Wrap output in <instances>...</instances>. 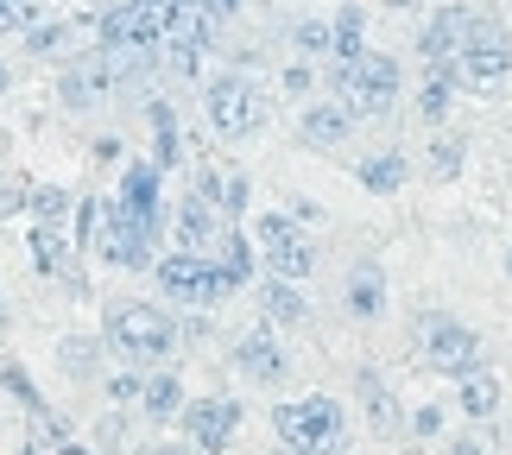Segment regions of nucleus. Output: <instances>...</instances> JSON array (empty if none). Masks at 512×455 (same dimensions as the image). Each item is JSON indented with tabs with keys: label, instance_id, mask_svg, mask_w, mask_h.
<instances>
[{
	"label": "nucleus",
	"instance_id": "obj_5",
	"mask_svg": "<svg viewBox=\"0 0 512 455\" xmlns=\"http://www.w3.org/2000/svg\"><path fill=\"white\" fill-rule=\"evenodd\" d=\"M152 285L165 291V304H184V310H222V298H234L222 260L215 253H184V247L152 260Z\"/></svg>",
	"mask_w": 512,
	"mask_h": 455
},
{
	"label": "nucleus",
	"instance_id": "obj_6",
	"mask_svg": "<svg viewBox=\"0 0 512 455\" xmlns=\"http://www.w3.org/2000/svg\"><path fill=\"white\" fill-rule=\"evenodd\" d=\"M456 76H462L468 89H500L506 76H512V32H506V19L494 7H468Z\"/></svg>",
	"mask_w": 512,
	"mask_h": 455
},
{
	"label": "nucleus",
	"instance_id": "obj_40",
	"mask_svg": "<svg viewBox=\"0 0 512 455\" xmlns=\"http://www.w3.org/2000/svg\"><path fill=\"white\" fill-rule=\"evenodd\" d=\"M57 455H102V449H95V443H70V437H64V443H57Z\"/></svg>",
	"mask_w": 512,
	"mask_h": 455
},
{
	"label": "nucleus",
	"instance_id": "obj_43",
	"mask_svg": "<svg viewBox=\"0 0 512 455\" xmlns=\"http://www.w3.org/2000/svg\"><path fill=\"white\" fill-rule=\"evenodd\" d=\"M506 272H512V247H506Z\"/></svg>",
	"mask_w": 512,
	"mask_h": 455
},
{
	"label": "nucleus",
	"instance_id": "obj_30",
	"mask_svg": "<svg viewBox=\"0 0 512 455\" xmlns=\"http://www.w3.org/2000/svg\"><path fill=\"white\" fill-rule=\"evenodd\" d=\"M317 83H323V64H310V57H291V64L279 70V95H285V102H310Z\"/></svg>",
	"mask_w": 512,
	"mask_h": 455
},
{
	"label": "nucleus",
	"instance_id": "obj_26",
	"mask_svg": "<svg viewBox=\"0 0 512 455\" xmlns=\"http://www.w3.org/2000/svg\"><path fill=\"white\" fill-rule=\"evenodd\" d=\"M32 266L45 272V279H64L70 272V241L57 222H32Z\"/></svg>",
	"mask_w": 512,
	"mask_h": 455
},
{
	"label": "nucleus",
	"instance_id": "obj_15",
	"mask_svg": "<svg viewBox=\"0 0 512 455\" xmlns=\"http://www.w3.org/2000/svg\"><path fill=\"white\" fill-rule=\"evenodd\" d=\"M222 234H228V215L215 209L209 196H196V190L177 196V209H171V247H184V253H215V247H222Z\"/></svg>",
	"mask_w": 512,
	"mask_h": 455
},
{
	"label": "nucleus",
	"instance_id": "obj_22",
	"mask_svg": "<svg viewBox=\"0 0 512 455\" xmlns=\"http://www.w3.org/2000/svg\"><path fill=\"white\" fill-rule=\"evenodd\" d=\"M19 45H26V57H38V64H57V57L76 45V19H32V26L19 32Z\"/></svg>",
	"mask_w": 512,
	"mask_h": 455
},
{
	"label": "nucleus",
	"instance_id": "obj_39",
	"mask_svg": "<svg viewBox=\"0 0 512 455\" xmlns=\"http://www.w3.org/2000/svg\"><path fill=\"white\" fill-rule=\"evenodd\" d=\"M146 455H203V449H196V443H152Z\"/></svg>",
	"mask_w": 512,
	"mask_h": 455
},
{
	"label": "nucleus",
	"instance_id": "obj_18",
	"mask_svg": "<svg viewBox=\"0 0 512 455\" xmlns=\"http://www.w3.org/2000/svg\"><path fill=\"white\" fill-rule=\"evenodd\" d=\"M342 304H348V316L354 323H373V316L386 310V272L373 266V260H361L348 272V291H342Z\"/></svg>",
	"mask_w": 512,
	"mask_h": 455
},
{
	"label": "nucleus",
	"instance_id": "obj_23",
	"mask_svg": "<svg viewBox=\"0 0 512 455\" xmlns=\"http://www.w3.org/2000/svg\"><path fill=\"white\" fill-rule=\"evenodd\" d=\"M215 260H222V272H228V285H234V291H247V285H253V272H260V247H253V234H241V228L228 222L222 247H215Z\"/></svg>",
	"mask_w": 512,
	"mask_h": 455
},
{
	"label": "nucleus",
	"instance_id": "obj_24",
	"mask_svg": "<svg viewBox=\"0 0 512 455\" xmlns=\"http://www.w3.org/2000/svg\"><path fill=\"white\" fill-rule=\"evenodd\" d=\"M102 335H64L57 342V367L70 373V380H102Z\"/></svg>",
	"mask_w": 512,
	"mask_h": 455
},
{
	"label": "nucleus",
	"instance_id": "obj_11",
	"mask_svg": "<svg viewBox=\"0 0 512 455\" xmlns=\"http://www.w3.org/2000/svg\"><path fill=\"white\" fill-rule=\"evenodd\" d=\"M114 203H121L140 228H152V234L171 228V215H165V171L152 165V158H133V165L121 171V184H114Z\"/></svg>",
	"mask_w": 512,
	"mask_h": 455
},
{
	"label": "nucleus",
	"instance_id": "obj_29",
	"mask_svg": "<svg viewBox=\"0 0 512 455\" xmlns=\"http://www.w3.org/2000/svg\"><path fill=\"white\" fill-rule=\"evenodd\" d=\"M26 209H32V222H57V228H64L70 209H76V196L64 184H26Z\"/></svg>",
	"mask_w": 512,
	"mask_h": 455
},
{
	"label": "nucleus",
	"instance_id": "obj_14",
	"mask_svg": "<svg viewBox=\"0 0 512 455\" xmlns=\"http://www.w3.org/2000/svg\"><path fill=\"white\" fill-rule=\"evenodd\" d=\"M177 424H184V443H196L203 455H222L234 443V430H241V405L234 399H184Z\"/></svg>",
	"mask_w": 512,
	"mask_h": 455
},
{
	"label": "nucleus",
	"instance_id": "obj_2",
	"mask_svg": "<svg viewBox=\"0 0 512 455\" xmlns=\"http://www.w3.org/2000/svg\"><path fill=\"white\" fill-rule=\"evenodd\" d=\"M266 114H272V95L253 70L228 64L203 83V121H209L215 140H253V133L266 127Z\"/></svg>",
	"mask_w": 512,
	"mask_h": 455
},
{
	"label": "nucleus",
	"instance_id": "obj_21",
	"mask_svg": "<svg viewBox=\"0 0 512 455\" xmlns=\"http://www.w3.org/2000/svg\"><path fill=\"white\" fill-rule=\"evenodd\" d=\"M354 177L373 190V196H392V190H405V177H411V158L399 146H380V152H367L361 165H354Z\"/></svg>",
	"mask_w": 512,
	"mask_h": 455
},
{
	"label": "nucleus",
	"instance_id": "obj_10",
	"mask_svg": "<svg viewBox=\"0 0 512 455\" xmlns=\"http://www.w3.org/2000/svg\"><path fill=\"white\" fill-rule=\"evenodd\" d=\"M108 95H114V64H108L102 45L64 57V70H57V102H64V114H95Z\"/></svg>",
	"mask_w": 512,
	"mask_h": 455
},
{
	"label": "nucleus",
	"instance_id": "obj_36",
	"mask_svg": "<svg viewBox=\"0 0 512 455\" xmlns=\"http://www.w3.org/2000/svg\"><path fill=\"white\" fill-rule=\"evenodd\" d=\"M291 215H298V222L310 228V222H323V209L317 203H310V196H291Z\"/></svg>",
	"mask_w": 512,
	"mask_h": 455
},
{
	"label": "nucleus",
	"instance_id": "obj_17",
	"mask_svg": "<svg viewBox=\"0 0 512 455\" xmlns=\"http://www.w3.org/2000/svg\"><path fill=\"white\" fill-rule=\"evenodd\" d=\"M456 89H462L456 64H424V83H418V95H411L418 121H424V127H443L449 108H456Z\"/></svg>",
	"mask_w": 512,
	"mask_h": 455
},
{
	"label": "nucleus",
	"instance_id": "obj_9",
	"mask_svg": "<svg viewBox=\"0 0 512 455\" xmlns=\"http://www.w3.org/2000/svg\"><path fill=\"white\" fill-rule=\"evenodd\" d=\"M159 241H165V234L140 228L121 203H114V196L102 203V222H95V260H108V266H121V272H152Z\"/></svg>",
	"mask_w": 512,
	"mask_h": 455
},
{
	"label": "nucleus",
	"instance_id": "obj_42",
	"mask_svg": "<svg viewBox=\"0 0 512 455\" xmlns=\"http://www.w3.org/2000/svg\"><path fill=\"white\" fill-rule=\"evenodd\" d=\"M386 7H418V0H386Z\"/></svg>",
	"mask_w": 512,
	"mask_h": 455
},
{
	"label": "nucleus",
	"instance_id": "obj_19",
	"mask_svg": "<svg viewBox=\"0 0 512 455\" xmlns=\"http://www.w3.org/2000/svg\"><path fill=\"white\" fill-rule=\"evenodd\" d=\"M260 310H266V323L272 329H298L304 316H310V304H304V285H291V279H260Z\"/></svg>",
	"mask_w": 512,
	"mask_h": 455
},
{
	"label": "nucleus",
	"instance_id": "obj_32",
	"mask_svg": "<svg viewBox=\"0 0 512 455\" xmlns=\"http://www.w3.org/2000/svg\"><path fill=\"white\" fill-rule=\"evenodd\" d=\"M247 196H253L247 171H228L222 177V215H228V222H241V215H247Z\"/></svg>",
	"mask_w": 512,
	"mask_h": 455
},
{
	"label": "nucleus",
	"instance_id": "obj_12",
	"mask_svg": "<svg viewBox=\"0 0 512 455\" xmlns=\"http://www.w3.org/2000/svg\"><path fill=\"white\" fill-rule=\"evenodd\" d=\"M234 373H241L247 386H285L291 380V354H285V342H279V329L272 323H260V329H247L241 342H234Z\"/></svg>",
	"mask_w": 512,
	"mask_h": 455
},
{
	"label": "nucleus",
	"instance_id": "obj_25",
	"mask_svg": "<svg viewBox=\"0 0 512 455\" xmlns=\"http://www.w3.org/2000/svg\"><path fill=\"white\" fill-rule=\"evenodd\" d=\"M146 121H152V165H159V171L184 165V140H177V114H171V102H146Z\"/></svg>",
	"mask_w": 512,
	"mask_h": 455
},
{
	"label": "nucleus",
	"instance_id": "obj_13",
	"mask_svg": "<svg viewBox=\"0 0 512 455\" xmlns=\"http://www.w3.org/2000/svg\"><path fill=\"white\" fill-rule=\"evenodd\" d=\"M354 108L342 102V95H310V102H298V140L310 146V152H336V146H348L354 140Z\"/></svg>",
	"mask_w": 512,
	"mask_h": 455
},
{
	"label": "nucleus",
	"instance_id": "obj_3",
	"mask_svg": "<svg viewBox=\"0 0 512 455\" xmlns=\"http://www.w3.org/2000/svg\"><path fill=\"white\" fill-rule=\"evenodd\" d=\"M272 430L291 455H348V411L329 392H304L272 411Z\"/></svg>",
	"mask_w": 512,
	"mask_h": 455
},
{
	"label": "nucleus",
	"instance_id": "obj_31",
	"mask_svg": "<svg viewBox=\"0 0 512 455\" xmlns=\"http://www.w3.org/2000/svg\"><path fill=\"white\" fill-rule=\"evenodd\" d=\"M430 133H437V127H430ZM424 165H430V177H437V184H449V177L462 171V140H456V133H437V140H430V158H424Z\"/></svg>",
	"mask_w": 512,
	"mask_h": 455
},
{
	"label": "nucleus",
	"instance_id": "obj_27",
	"mask_svg": "<svg viewBox=\"0 0 512 455\" xmlns=\"http://www.w3.org/2000/svg\"><path fill=\"white\" fill-rule=\"evenodd\" d=\"M329 51H336V26L317 13L291 19V57H310V64H329Z\"/></svg>",
	"mask_w": 512,
	"mask_h": 455
},
{
	"label": "nucleus",
	"instance_id": "obj_33",
	"mask_svg": "<svg viewBox=\"0 0 512 455\" xmlns=\"http://www.w3.org/2000/svg\"><path fill=\"white\" fill-rule=\"evenodd\" d=\"M140 386H146V373L140 367H127V373H108V405H140Z\"/></svg>",
	"mask_w": 512,
	"mask_h": 455
},
{
	"label": "nucleus",
	"instance_id": "obj_38",
	"mask_svg": "<svg viewBox=\"0 0 512 455\" xmlns=\"http://www.w3.org/2000/svg\"><path fill=\"white\" fill-rule=\"evenodd\" d=\"M449 455H487V443L481 437H456V443H449Z\"/></svg>",
	"mask_w": 512,
	"mask_h": 455
},
{
	"label": "nucleus",
	"instance_id": "obj_20",
	"mask_svg": "<svg viewBox=\"0 0 512 455\" xmlns=\"http://www.w3.org/2000/svg\"><path fill=\"white\" fill-rule=\"evenodd\" d=\"M184 373H171V367H159V373H146V386H140V411L152 424H171L177 411H184Z\"/></svg>",
	"mask_w": 512,
	"mask_h": 455
},
{
	"label": "nucleus",
	"instance_id": "obj_34",
	"mask_svg": "<svg viewBox=\"0 0 512 455\" xmlns=\"http://www.w3.org/2000/svg\"><path fill=\"white\" fill-rule=\"evenodd\" d=\"M196 7H203V13H209V19H215L222 32L234 26V19H241V0H196Z\"/></svg>",
	"mask_w": 512,
	"mask_h": 455
},
{
	"label": "nucleus",
	"instance_id": "obj_35",
	"mask_svg": "<svg viewBox=\"0 0 512 455\" xmlns=\"http://www.w3.org/2000/svg\"><path fill=\"white\" fill-rule=\"evenodd\" d=\"M26 209V184H0V215H19Z\"/></svg>",
	"mask_w": 512,
	"mask_h": 455
},
{
	"label": "nucleus",
	"instance_id": "obj_41",
	"mask_svg": "<svg viewBox=\"0 0 512 455\" xmlns=\"http://www.w3.org/2000/svg\"><path fill=\"white\" fill-rule=\"evenodd\" d=\"M13 89V64H7V57H0V95H7Z\"/></svg>",
	"mask_w": 512,
	"mask_h": 455
},
{
	"label": "nucleus",
	"instance_id": "obj_7",
	"mask_svg": "<svg viewBox=\"0 0 512 455\" xmlns=\"http://www.w3.org/2000/svg\"><path fill=\"white\" fill-rule=\"evenodd\" d=\"M253 247H260V266L272 272V279H291L304 285L310 272H317V241L304 234V222L291 209H272V215H253Z\"/></svg>",
	"mask_w": 512,
	"mask_h": 455
},
{
	"label": "nucleus",
	"instance_id": "obj_28",
	"mask_svg": "<svg viewBox=\"0 0 512 455\" xmlns=\"http://www.w3.org/2000/svg\"><path fill=\"white\" fill-rule=\"evenodd\" d=\"M462 392H456V405H462V418H475V424H487V418H494V411H500V380H494V373H468V380H456Z\"/></svg>",
	"mask_w": 512,
	"mask_h": 455
},
{
	"label": "nucleus",
	"instance_id": "obj_4",
	"mask_svg": "<svg viewBox=\"0 0 512 455\" xmlns=\"http://www.w3.org/2000/svg\"><path fill=\"white\" fill-rule=\"evenodd\" d=\"M323 89L342 95L354 108V121L367 127V121H386V114L405 102V70H399V57L367 51L361 64H348V70H323Z\"/></svg>",
	"mask_w": 512,
	"mask_h": 455
},
{
	"label": "nucleus",
	"instance_id": "obj_16",
	"mask_svg": "<svg viewBox=\"0 0 512 455\" xmlns=\"http://www.w3.org/2000/svg\"><path fill=\"white\" fill-rule=\"evenodd\" d=\"M462 26H468V7H462V0H437V13H430L424 32H418V57H424V64H456Z\"/></svg>",
	"mask_w": 512,
	"mask_h": 455
},
{
	"label": "nucleus",
	"instance_id": "obj_8",
	"mask_svg": "<svg viewBox=\"0 0 512 455\" xmlns=\"http://www.w3.org/2000/svg\"><path fill=\"white\" fill-rule=\"evenodd\" d=\"M418 354H424L430 373H443V380H468V373L487 367V342L468 323L443 316V310H424L418 316Z\"/></svg>",
	"mask_w": 512,
	"mask_h": 455
},
{
	"label": "nucleus",
	"instance_id": "obj_37",
	"mask_svg": "<svg viewBox=\"0 0 512 455\" xmlns=\"http://www.w3.org/2000/svg\"><path fill=\"white\" fill-rule=\"evenodd\" d=\"M411 430H418V437H437V430H443V411H418Z\"/></svg>",
	"mask_w": 512,
	"mask_h": 455
},
{
	"label": "nucleus",
	"instance_id": "obj_1",
	"mask_svg": "<svg viewBox=\"0 0 512 455\" xmlns=\"http://www.w3.org/2000/svg\"><path fill=\"white\" fill-rule=\"evenodd\" d=\"M102 342L127 367H165L177 354V316L165 304H146V298H114L102 310Z\"/></svg>",
	"mask_w": 512,
	"mask_h": 455
}]
</instances>
